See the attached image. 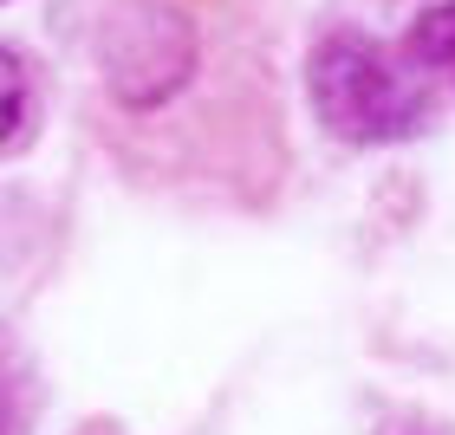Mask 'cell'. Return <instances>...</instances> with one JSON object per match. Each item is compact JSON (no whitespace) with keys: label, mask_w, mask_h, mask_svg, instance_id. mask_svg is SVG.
<instances>
[{"label":"cell","mask_w":455,"mask_h":435,"mask_svg":"<svg viewBox=\"0 0 455 435\" xmlns=\"http://www.w3.org/2000/svg\"><path fill=\"white\" fill-rule=\"evenodd\" d=\"M196 66V33L189 20L163 0H137L124 7L105 33V72H111V91L124 105H163Z\"/></svg>","instance_id":"obj_2"},{"label":"cell","mask_w":455,"mask_h":435,"mask_svg":"<svg viewBox=\"0 0 455 435\" xmlns=\"http://www.w3.org/2000/svg\"><path fill=\"white\" fill-rule=\"evenodd\" d=\"M20 117H27V66L0 46V143L20 130Z\"/></svg>","instance_id":"obj_4"},{"label":"cell","mask_w":455,"mask_h":435,"mask_svg":"<svg viewBox=\"0 0 455 435\" xmlns=\"http://www.w3.org/2000/svg\"><path fill=\"white\" fill-rule=\"evenodd\" d=\"M410 52H417V66L443 72L455 85V0H443V7H429L417 20V33H410Z\"/></svg>","instance_id":"obj_3"},{"label":"cell","mask_w":455,"mask_h":435,"mask_svg":"<svg viewBox=\"0 0 455 435\" xmlns=\"http://www.w3.org/2000/svg\"><path fill=\"white\" fill-rule=\"evenodd\" d=\"M306 85H313V111L325 117V130L345 143H397L429 117L423 66H410L371 33L319 39Z\"/></svg>","instance_id":"obj_1"}]
</instances>
